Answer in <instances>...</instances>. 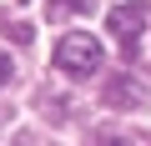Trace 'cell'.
Instances as JSON below:
<instances>
[{"instance_id": "6da1fadb", "label": "cell", "mask_w": 151, "mask_h": 146, "mask_svg": "<svg viewBox=\"0 0 151 146\" xmlns=\"http://www.w3.org/2000/svg\"><path fill=\"white\" fill-rule=\"evenodd\" d=\"M55 65L65 70L70 81L96 76V70H101V45H96V35H86V30H65V35L55 40Z\"/></svg>"}, {"instance_id": "7a4b0ae2", "label": "cell", "mask_w": 151, "mask_h": 146, "mask_svg": "<svg viewBox=\"0 0 151 146\" xmlns=\"http://www.w3.org/2000/svg\"><path fill=\"white\" fill-rule=\"evenodd\" d=\"M101 101L111 111H141L151 101V76L146 70H111L106 86H101Z\"/></svg>"}, {"instance_id": "3957f363", "label": "cell", "mask_w": 151, "mask_h": 146, "mask_svg": "<svg viewBox=\"0 0 151 146\" xmlns=\"http://www.w3.org/2000/svg\"><path fill=\"white\" fill-rule=\"evenodd\" d=\"M146 20H151V10L141 5V0H126V5H116V10L106 15V30L116 35V45L126 50V60L136 55V45H141V35H146Z\"/></svg>"}, {"instance_id": "277c9868", "label": "cell", "mask_w": 151, "mask_h": 146, "mask_svg": "<svg viewBox=\"0 0 151 146\" xmlns=\"http://www.w3.org/2000/svg\"><path fill=\"white\" fill-rule=\"evenodd\" d=\"M70 10H96V0H50V5H45L50 20H60V15H70Z\"/></svg>"}, {"instance_id": "5b68a950", "label": "cell", "mask_w": 151, "mask_h": 146, "mask_svg": "<svg viewBox=\"0 0 151 146\" xmlns=\"http://www.w3.org/2000/svg\"><path fill=\"white\" fill-rule=\"evenodd\" d=\"M0 30H5L15 45H25V40H30V20H15V15H0Z\"/></svg>"}, {"instance_id": "8992f818", "label": "cell", "mask_w": 151, "mask_h": 146, "mask_svg": "<svg viewBox=\"0 0 151 146\" xmlns=\"http://www.w3.org/2000/svg\"><path fill=\"white\" fill-rule=\"evenodd\" d=\"M10 76H15V60H10L5 50H0V86H10Z\"/></svg>"}, {"instance_id": "52a82bcc", "label": "cell", "mask_w": 151, "mask_h": 146, "mask_svg": "<svg viewBox=\"0 0 151 146\" xmlns=\"http://www.w3.org/2000/svg\"><path fill=\"white\" fill-rule=\"evenodd\" d=\"M101 146H136V141H126V136H101Z\"/></svg>"}, {"instance_id": "ba28073f", "label": "cell", "mask_w": 151, "mask_h": 146, "mask_svg": "<svg viewBox=\"0 0 151 146\" xmlns=\"http://www.w3.org/2000/svg\"><path fill=\"white\" fill-rule=\"evenodd\" d=\"M15 146H35V141H30V136H25V131H20V136H15Z\"/></svg>"}, {"instance_id": "9c48e42d", "label": "cell", "mask_w": 151, "mask_h": 146, "mask_svg": "<svg viewBox=\"0 0 151 146\" xmlns=\"http://www.w3.org/2000/svg\"><path fill=\"white\" fill-rule=\"evenodd\" d=\"M0 121H5V111H0Z\"/></svg>"}]
</instances>
